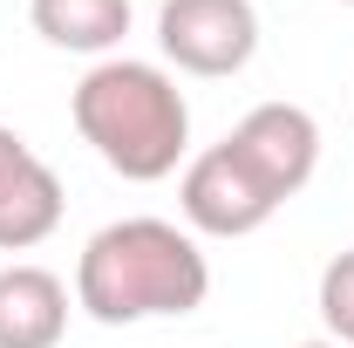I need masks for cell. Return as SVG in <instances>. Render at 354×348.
<instances>
[{"mask_svg": "<svg viewBox=\"0 0 354 348\" xmlns=\"http://www.w3.org/2000/svg\"><path fill=\"white\" fill-rule=\"evenodd\" d=\"M68 335V287L48 266H0V348H55Z\"/></svg>", "mask_w": 354, "mask_h": 348, "instance_id": "7", "label": "cell"}, {"mask_svg": "<svg viewBox=\"0 0 354 348\" xmlns=\"http://www.w3.org/2000/svg\"><path fill=\"white\" fill-rule=\"evenodd\" d=\"M28 21L48 48L68 55H109L130 35V0H28Z\"/></svg>", "mask_w": 354, "mask_h": 348, "instance_id": "8", "label": "cell"}, {"mask_svg": "<svg viewBox=\"0 0 354 348\" xmlns=\"http://www.w3.org/2000/svg\"><path fill=\"white\" fill-rule=\"evenodd\" d=\"M348 7H354V0H348Z\"/></svg>", "mask_w": 354, "mask_h": 348, "instance_id": "11", "label": "cell"}, {"mask_svg": "<svg viewBox=\"0 0 354 348\" xmlns=\"http://www.w3.org/2000/svg\"><path fill=\"white\" fill-rule=\"evenodd\" d=\"M300 348H341V342H300Z\"/></svg>", "mask_w": 354, "mask_h": 348, "instance_id": "10", "label": "cell"}, {"mask_svg": "<svg viewBox=\"0 0 354 348\" xmlns=\"http://www.w3.org/2000/svg\"><path fill=\"white\" fill-rule=\"evenodd\" d=\"M205 294H212V266L198 239L177 232L171 218H116L75 260V307L102 328L198 314Z\"/></svg>", "mask_w": 354, "mask_h": 348, "instance_id": "1", "label": "cell"}, {"mask_svg": "<svg viewBox=\"0 0 354 348\" xmlns=\"http://www.w3.org/2000/svg\"><path fill=\"white\" fill-rule=\"evenodd\" d=\"M62 177L28 150V137L0 123V253H28L62 225Z\"/></svg>", "mask_w": 354, "mask_h": 348, "instance_id": "6", "label": "cell"}, {"mask_svg": "<svg viewBox=\"0 0 354 348\" xmlns=\"http://www.w3.org/2000/svg\"><path fill=\"white\" fill-rule=\"evenodd\" d=\"M225 143H232V157L259 177L279 205L320 171V123H313L300 103H259V110H245L239 130L225 137Z\"/></svg>", "mask_w": 354, "mask_h": 348, "instance_id": "4", "label": "cell"}, {"mask_svg": "<svg viewBox=\"0 0 354 348\" xmlns=\"http://www.w3.org/2000/svg\"><path fill=\"white\" fill-rule=\"evenodd\" d=\"M177 198H184V218H191L198 232H212V239H245V232H259L266 218L279 212V198L232 157V143L198 150V157L184 164Z\"/></svg>", "mask_w": 354, "mask_h": 348, "instance_id": "5", "label": "cell"}, {"mask_svg": "<svg viewBox=\"0 0 354 348\" xmlns=\"http://www.w3.org/2000/svg\"><path fill=\"white\" fill-rule=\"evenodd\" d=\"M320 321H327V335L341 348H354V246L334 253L327 273H320Z\"/></svg>", "mask_w": 354, "mask_h": 348, "instance_id": "9", "label": "cell"}, {"mask_svg": "<svg viewBox=\"0 0 354 348\" xmlns=\"http://www.w3.org/2000/svg\"><path fill=\"white\" fill-rule=\"evenodd\" d=\"M157 48L184 76H239L259 55V14L252 0H164Z\"/></svg>", "mask_w": 354, "mask_h": 348, "instance_id": "3", "label": "cell"}, {"mask_svg": "<svg viewBox=\"0 0 354 348\" xmlns=\"http://www.w3.org/2000/svg\"><path fill=\"white\" fill-rule=\"evenodd\" d=\"M75 130L82 143L130 184H157L177 171L184 143H191V110H184V89L171 82V69L157 62H130V55H109L95 62L82 82H75Z\"/></svg>", "mask_w": 354, "mask_h": 348, "instance_id": "2", "label": "cell"}]
</instances>
